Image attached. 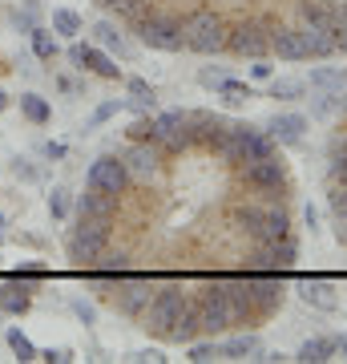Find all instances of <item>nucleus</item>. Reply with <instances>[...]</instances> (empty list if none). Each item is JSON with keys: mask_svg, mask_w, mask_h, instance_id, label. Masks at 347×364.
Listing matches in <instances>:
<instances>
[{"mask_svg": "<svg viewBox=\"0 0 347 364\" xmlns=\"http://www.w3.org/2000/svg\"><path fill=\"white\" fill-rule=\"evenodd\" d=\"M226 299H231V308H234V324H246L250 316H258L255 312V296H250V279H226Z\"/></svg>", "mask_w": 347, "mask_h": 364, "instance_id": "obj_17", "label": "nucleus"}, {"mask_svg": "<svg viewBox=\"0 0 347 364\" xmlns=\"http://www.w3.org/2000/svg\"><path fill=\"white\" fill-rule=\"evenodd\" d=\"M45 158H65V146L49 142V146H45Z\"/></svg>", "mask_w": 347, "mask_h": 364, "instance_id": "obj_50", "label": "nucleus"}, {"mask_svg": "<svg viewBox=\"0 0 347 364\" xmlns=\"http://www.w3.org/2000/svg\"><path fill=\"white\" fill-rule=\"evenodd\" d=\"M21 114H25L33 126H45V122L53 117V109H49V102H45V97H37V93H25V97H21Z\"/></svg>", "mask_w": 347, "mask_h": 364, "instance_id": "obj_30", "label": "nucleus"}, {"mask_svg": "<svg viewBox=\"0 0 347 364\" xmlns=\"http://www.w3.org/2000/svg\"><path fill=\"white\" fill-rule=\"evenodd\" d=\"M117 210V195H105L97 186H89L85 195H77V215L81 219H114Z\"/></svg>", "mask_w": 347, "mask_h": 364, "instance_id": "obj_16", "label": "nucleus"}, {"mask_svg": "<svg viewBox=\"0 0 347 364\" xmlns=\"http://www.w3.org/2000/svg\"><path fill=\"white\" fill-rule=\"evenodd\" d=\"M219 97H222L226 105H243V102H250L255 93H250V85H246V81H231V77H226V81L219 85Z\"/></svg>", "mask_w": 347, "mask_h": 364, "instance_id": "obj_33", "label": "nucleus"}, {"mask_svg": "<svg viewBox=\"0 0 347 364\" xmlns=\"http://www.w3.org/2000/svg\"><path fill=\"white\" fill-rule=\"evenodd\" d=\"M335 49H343V53H347V21L335 28Z\"/></svg>", "mask_w": 347, "mask_h": 364, "instance_id": "obj_48", "label": "nucleus"}, {"mask_svg": "<svg viewBox=\"0 0 347 364\" xmlns=\"http://www.w3.org/2000/svg\"><path fill=\"white\" fill-rule=\"evenodd\" d=\"M327 207H331L335 219H347V186L343 182H331V195H327Z\"/></svg>", "mask_w": 347, "mask_h": 364, "instance_id": "obj_38", "label": "nucleus"}, {"mask_svg": "<svg viewBox=\"0 0 347 364\" xmlns=\"http://www.w3.org/2000/svg\"><path fill=\"white\" fill-rule=\"evenodd\" d=\"M105 243H109V219H81L65 239V251L77 267H93L101 259Z\"/></svg>", "mask_w": 347, "mask_h": 364, "instance_id": "obj_1", "label": "nucleus"}, {"mask_svg": "<svg viewBox=\"0 0 347 364\" xmlns=\"http://www.w3.org/2000/svg\"><path fill=\"white\" fill-rule=\"evenodd\" d=\"M4 105H9V97H4V90H0V114H4Z\"/></svg>", "mask_w": 347, "mask_h": 364, "instance_id": "obj_53", "label": "nucleus"}, {"mask_svg": "<svg viewBox=\"0 0 347 364\" xmlns=\"http://www.w3.org/2000/svg\"><path fill=\"white\" fill-rule=\"evenodd\" d=\"M331 182L347 186V154H331Z\"/></svg>", "mask_w": 347, "mask_h": 364, "instance_id": "obj_41", "label": "nucleus"}, {"mask_svg": "<svg viewBox=\"0 0 347 364\" xmlns=\"http://www.w3.org/2000/svg\"><path fill=\"white\" fill-rule=\"evenodd\" d=\"M81 69H89V73H97V77H105V81H117V77H121V69L114 65V57H109L105 49H93V45H85Z\"/></svg>", "mask_w": 347, "mask_h": 364, "instance_id": "obj_21", "label": "nucleus"}, {"mask_svg": "<svg viewBox=\"0 0 347 364\" xmlns=\"http://www.w3.org/2000/svg\"><path fill=\"white\" fill-rule=\"evenodd\" d=\"M190 126H198V138L210 146H219L226 134H231V126L222 122V117H210V114H190Z\"/></svg>", "mask_w": 347, "mask_h": 364, "instance_id": "obj_24", "label": "nucleus"}, {"mask_svg": "<svg viewBox=\"0 0 347 364\" xmlns=\"http://www.w3.org/2000/svg\"><path fill=\"white\" fill-rule=\"evenodd\" d=\"M299 259V247L291 243V235H283V239H275V243H263V247L250 255V267H258V272H291Z\"/></svg>", "mask_w": 347, "mask_h": 364, "instance_id": "obj_6", "label": "nucleus"}, {"mask_svg": "<svg viewBox=\"0 0 347 364\" xmlns=\"http://www.w3.org/2000/svg\"><path fill=\"white\" fill-rule=\"evenodd\" d=\"M299 16H303V25L323 28L335 37V28L347 21V4H339V0H299Z\"/></svg>", "mask_w": 347, "mask_h": 364, "instance_id": "obj_7", "label": "nucleus"}, {"mask_svg": "<svg viewBox=\"0 0 347 364\" xmlns=\"http://www.w3.org/2000/svg\"><path fill=\"white\" fill-rule=\"evenodd\" d=\"M307 93V81L299 77H275L270 81V97H279V102H299Z\"/></svg>", "mask_w": 347, "mask_h": 364, "instance_id": "obj_29", "label": "nucleus"}, {"mask_svg": "<svg viewBox=\"0 0 347 364\" xmlns=\"http://www.w3.org/2000/svg\"><path fill=\"white\" fill-rule=\"evenodd\" d=\"M73 312H77L85 324H93V316H97V312H93V304H85V299H77V304H73Z\"/></svg>", "mask_w": 347, "mask_h": 364, "instance_id": "obj_47", "label": "nucleus"}, {"mask_svg": "<svg viewBox=\"0 0 347 364\" xmlns=\"http://www.w3.org/2000/svg\"><path fill=\"white\" fill-rule=\"evenodd\" d=\"M283 235H291V219H287V210L279 207H267V215H263V227H258V243H275V239H283Z\"/></svg>", "mask_w": 347, "mask_h": 364, "instance_id": "obj_20", "label": "nucleus"}, {"mask_svg": "<svg viewBox=\"0 0 347 364\" xmlns=\"http://www.w3.org/2000/svg\"><path fill=\"white\" fill-rule=\"evenodd\" d=\"M129 93H133V97H129V105H133L138 114H150V109L158 105L154 90H150V85H145L142 77H129Z\"/></svg>", "mask_w": 347, "mask_h": 364, "instance_id": "obj_31", "label": "nucleus"}, {"mask_svg": "<svg viewBox=\"0 0 347 364\" xmlns=\"http://www.w3.org/2000/svg\"><path fill=\"white\" fill-rule=\"evenodd\" d=\"M114 114H117V102H105V105H101V109H97V114H93V117H89V126H101L105 117H114Z\"/></svg>", "mask_w": 347, "mask_h": 364, "instance_id": "obj_45", "label": "nucleus"}, {"mask_svg": "<svg viewBox=\"0 0 347 364\" xmlns=\"http://www.w3.org/2000/svg\"><path fill=\"white\" fill-rule=\"evenodd\" d=\"M270 53H279L283 61H307L303 28H270Z\"/></svg>", "mask_w": 347, "mask_h": 364, "instance_id": "obj_14", "label": "nucleus"}, {"mask_svg": "<svg viewBox=\"0 0 347 364\" xmlns=\"http://www.w3.org/2000/svg\"><path fill=\"white\" fill-rule=\"evenodd\" d=\"M250 296H255V312L258 316H270L279 304H283V279L279 272H263L250 279Z\"/></svg>", "mask_w": 347, "mask_h": 364, "instance_id": "obj_12", "label": "nucleus"}, {"mask_svg": "<svg viewBox=\"0 0 347 364\" xmlns=\"http://www.w3.org/2000/svg\"><path fill=\"white\" fill-rule=\"evenodd\" d=\"M226 33L231 28L222 25V16L210 13V9L186 16V49H194V53H206V57L210 53H222L226 49Z\"/></svg>", "mask_w": 347, "mask_h": 364, "instance_id": "obj_3", "label": "nucleus"}, {"mask_svg": "<svg viewBox=\"0 0 347 364\" xmlns=\"http://www.w3.org/2000/svg\"><path fill=\"white\" fill-rule=\"evenodd\" d=\"M126 182H129V170L121 158H97L89 166V174H85V186H97V191H105V195H121L126 191Z\"/></svg>", "mask_w": 347, "mask_h": 364, "instance_id": "obj_10", "label": "nucleus"}, {"mask_svg": "<svg viewBox=\"0 0 347 364\" xmlns=\"http://www.w3.org/2000/svg\"><path fill=\"white\" fill-rule=\"evenodd\" d=\"M28 37H33V53H37L40 61H53L57 57V41H53L49 28H28Z\"/></svg>", "mask_w": 347, "mask_h": 364, "instance_id": "obj_36", "label": "nucleus"}, {"mask_svg": "<svg viewBox=\"0 0 347 364\" xmlns=\"http://www.w3.org/2000/svg\"><path fill=\"white\" fill-rule=\"evenodd\" d=\"M101 4H105V0H101Z\"/></svg>", "mask_w": 347, "mask_h": 364, "instance_id": "obj_55", "label": "nucleus"}, {"mask_svg": "<svg viewBox=\"0 0 347 364\" xmlns=\"http://www.w3.org/2000/svg\"><path fill=\"white\" fill-rule=\"evenodd\" d=\"M250 73H255L258 81H270V65H250Z\"/></svg>", "mask_w": 347, "mask_h": 364, "instance_id": "obj_51", "label": "nucleus"}, {"mask_svg": "<svg viewBox=\"0 0 347 364\" xmlns=\"http://www.w3.org/2000/svg\"><path fill=\"white\" fill-rule=\"evenodd\" d=\"M53 33H61V37H77L81 33V16L73 9H57L53 13Z\"/></svg>", "mask_w": 347, "mask_h": 364, "instance_id": "obj_35", "label": "nucleus"}, {"mask_svg": "<svg viewBox=\"0 0 347 364\" xmlns=\"http://www.w3.org/2000/svg\"><path fill=\"white\" fill-rule=\"evenodd\" d=\"M129 360H133V364H166V356H162V352H154V348H142V352H133Z\"/></svg>", "mask_w": 347, "mask_h": 364, "instance_id": "obj_43", "label": "nucleus"}, {"mask_svg": "<svg viewBox=\"0 0 347 364\" xmlns=\"http://www.w3.org/2000/svg\"><path fill=\"white\" fill-rule=\"evenodd\" d=\"M190 360H194V364L222 360V348H219V344H190Z\"/></svg>", "mask_w": 347, "mask_h": 364, "instance_id": "obj_39", "label": "nucleus"}, {"mask_svg": "<svg viewBox=\"0 0 347 364\" xmlns=\"http://www.w3.org/2000/svg\"><path fill=\"white\" fill-rule=\"evenodd\" d=\"M263 215H267V207H238L231 215V223L238 227V231L246 235H258V227H263Z\"/></svg>", "mask_w": 347, "mask_h": 364, "instance_id": "obj_32", "label": "nucleus"}, {"mask_svg": "<svg viewBox=\"0 0 347 364\" xmlns=\"http://www.w3.org/2000/svg\"><path fill=\"white\" fill-rule=\"evenodd\" d=\"M343 4H347V0H343Z\"/></svg>", "mask_w": 347, "mask_h": 364, "instance_id": "obj_54", "label": "nucleus"}, {"mask_svg": "<svg viewBox=\"0 0 347 364\" xmlns=\"http://www.w3.org/2000/svg\"><path fill=\"white\" fill-rule=\"evenodd\" d=\"M93 37H97V45H101V49L117 53V57H129V41L117 33L114 21H97V25H93Z\"/></svg>", "mask_w": 347, "mask_h": 364, "instance_id": "obj_23", "label": "nucleus"}, {"mask_svg": "<svg viewBox=\"0 0 347 364\" xmlns=\"http://www.w3.org/2000/svg\"><path fill=\"white\" fill-rule=\"evenodd\" d=\"M9 348L16 352V360H21V364L37 360V348H33V340H28L21 328H9Z\"/></svg>", "mask_w": 347, "mask_h": 364, "instance_id": "obj_37", "label": "nucleus"}, {"mask_svg": "<svg viewBox=\"0 0 347 364\" xmlns=\"http://www.w3.org/2000/svg\"><path fill=\"white\" fill-rule=\"evenodd\" d=\"M311 85H315V90H343L347 69H315V73H311Z\"/></svg>", "mask_w": 347, "mask_h": 364, "instance_id": "obj_34", "label": "nucleus"}, {"mask_svg": "<svg viewBox=\"0 0 347 364\" xmlns=\"http://www.w3.org/2000/svg\"><path fill=\"white\" fill-rule=\"evenodd\" d=\"M335 239L347 247V219H335Z\"/></svg>", "mask_w": 347, "mask_h": 364, "instance_id": "obj_49", "label": "nucleus"}, {"mask_svg": "<svg viewBox=\"0 0 347 364\" xmlns=\"http://www.w3.org/2000/svg\"><path fill=\"white\" fill-rule=\"evenodd\" d=\"M226 49L238 57H263V53H270V28H263L258 21H246V25L226 33Z\"/></svg>", "mask_w": 347, "mask_h": 364, "instance_id": "obj_9", "label": "nucleus"}, {"mask_svg": "<svg viewBox=\"0 0 347 364\" xmlns=\"http://www.w3.org/2000/svg\"><path fill=\"white\" fill-rule=\"evenodd\" d=\"M121 162H126L129 178L150 182V178H158V170H162V150H158V142H133Z\"/></svg>", "mask_w": 347, "mask_h": 364, "instance_id": "obj_11", "label": "nucleus"}, {"mask_svg": "<svg viewBox=\"0 0 347 364\" xmlns=\"http://www.w3.org/2000/svg\"><path fill=\"white\" fill-rule=\"evenodd\" d=\"M186 304H190V296H186V291H182L178 284L158 287V291H154V299H150V308L142 312L145 328H150V332H162V336H166V332H170V324L178 320V312L186 308Z\"/></svg>", "mask_w": 347, "mask_h": 364, "instance_id": "obj_5", "label": "nucleus"}, {"mask_svg": "<svg viewBox=\"0 0 347 364\" xmlns=\"http://www.w3.org/2000/svg\"><path fill=\"white\" fill-rule=\"evenodd\" d=\"M335 352H343V360H347V336H335Z\"/></svg>", "mask_w": 347, "mask_h": 364, "instance_id": "obj_52", "label": "nucleus"}, {"mask_svg": "<svg viewBox=\"0 0 347 364\" xmlns=\"http://www.w3.org/2000/svg\"><path fill=\"white\" fill-rule=\"evenodd\" d=\"M154 134H158L154 122H133V126H129V138H133V142H154Z\"/></svg>", "mask_w": 347, "mask_h": 364, "instance_id": "obj_40", "label": "nucleus"}, {"mask_svg": "<svg viewBox=\"0 0 347 364\" xmlns=\"http://www.w3.org/2000/svg\"><path fill=\"white\" fill-rule=\"evenodd\" d=\"M198 336H202V320H198V308H194V299H190V304L178 312V320L170 324L166 340H174V344H194Z\"/></svg>", "mask_w": 347, "mask_h": 364, "instance_id": "obj_18", "label": "nucleus"}, {"mask_svg": "<svg viewBox=\"0 0 347 364\" xmlns=\"http://www.w3.org/2000/svg\"><path fill=\"white\" fill-rule=\"evenodd\" d=\"M303 41H307V57H327V53H335V37L323 33V28L303 25Z\"/></svg>", "mask_w": 347, "mask_h": 364, "instance_id": "obj_27", "label": "nucleus"}, {"mask_svg": "<svg viewBox=\"0 0 347 364\" xmlns=\"http://www.w3.org/2000/svg\"><path fill=\"white\" fill-rule=\"evenodd\" d=\"M105 4H109L121 21H129V25H142L145 16H150V0H105Z\"/></svg>", "mask_w": 347, "mask_h": 364, "instance_id": "obj_26", "label": "nucleus"}, {"mask_svg": "<svg viewBox=\"0 0 347 364\" xmlns=\"http://www.w3.org/2000/svg\"><path fill=\"white\" fill-rule=\"evenodd\" d=\"M243 178H246V186H255V191H263V195H275V191H283L287 166L275 154H270V158H255V162H246V166H243Z\"/></svg>", "mask_w": 347, "mask_h": 364, "instance_id": "obj_8", "label": "nucleus"}, {"mask_svg": "<svg viewBox=\"0 0 347 364\" xmlns=\"http://www.w3.org/2000/svg\"><path fill=\"white\" fill-rule=\"evenodd\" d=\"M303 130H307V117H303V114H279L267 126V134H270V142H275V146L303 142Z\"/></svg>", "mask_w": 347, "mask_h": 364, "instance_id": "obj_15", "label": "nucleus"}, {"mask_svg": "<svg viewBox=\"0 0 347 364\" xmlns=\"http://www.w3.org/2000/svg\"><path fill=\"white\" fill-rule=\"evenodd\" d=\"M150 299H154V284L150 279H129V284L117 287V308L126 316H142L150 308Z\"/></svg>", "mask_w": 347, "mask_h": 364, "instance_id": "obj_13", "label": "nucleus"}, {"mask_svg": "<svg viewBox=\"0 0 347 364\" xmlns=\"http://www.w3.org/2000/svg\"><path fill=\"white\" fill-rule=\"evenodd\" d=\"M65 210H69L65 191H53V195H49V215H53V219H65Z\"/></svg>", "mask_w": 347, "mask_h": 364, "instance_id": "obj_42", "label": "nucleus"}, {"mask_svg": "<svg viewBox=\"0 0 347 364\" xmlns=\"http://www.w3.org/2000/svg\"><path fill=\"white\" fill-rule=\"evenodd\" d=\"M198 81H202V85H214V90H219L222 81H226V73H219V69H202V77H198Z\"/></svg>", "mask_w": 347, "mask_h": 364, "instance_id": "obj_46", "label": "nucleus"}, {"mask_svg": "<svg viewBox=\"0 0 347 364\" xmlns=\"http://www.w3.org/2000/svg\"><path fill=\"white\" fill-rule=\"evenodd\" d=\"M299 299L311 304V308H319V312H335V308H339L335 287L323 284V279H303V284H299Z\"/></svg>", "mask_w": 347, "mask_h": 364, "instance_id": "obj_19", "label": "nucleus"}, {"mask_svg": "<svg viewBox=\"0 0 347 364\" xmlns=\"http://www.w3.org/2000/svg\"><path fill=\"white\" fill-rule=\"evenodd\" d=\"M219 348H222V360H246V356H258L263 344H258L255 332H243V336H231L226 344H219Z\"/></svg>", "mask_w": 347, "mask_h": 364, "instance_id": "obj_22", "label": "nucleus"}, {"mask_svg": "<svg viewBox=\"0 0 347 364\" xmlns=\"http://www.w3.org/2000/svg\"><path fill=\"white\" fill-rule=\"evenodd\" d=\"M40 356H45L49 364H69V360H73V352H69V348H49V352H40Z\"/></svg>", "mask_w": 347, "mask_h": 364, "instance_id": "obj_44", "label": "nucleus"}, {"mask_svg": "<svg viewBox=\"0 0 347 364\" xmlns=\"http://www.w3.org/2000/svg\"><path fill=\"white\" fill-rule=\"evenodd\" d=\"M28 304H33V299H28V287L25 284H21V287H0V308H4V312L25 316Z\"/></svg>", "mask_w": 347, "mask_h": 364, "instance_id": "obj_28", "label": "nucleus"}, {"mask_svg": "<svg viewBox=\"0 0 347 364\" xmlns=\"http://www.w3.org/2000/svg\"><path fill=\"white\" fill-rule=\"evenodd\" d=\"M138 37H142V45H150V49L182 53L186 49V21H182V16H170V13H150L142 25H138Z\"/></svg>", "mask_w": 347, "mask_h": 364, "instance_id": "obj_2", "label": "nucleus"}, {"mask_svg": "<svg viewBox=\"0 0 347 364\" xmlns=\"http://www.w3.org/2000/svg\"><path fill=\"white\" fill-rule=\"evenodd\" d=\"M331 356H335V336H315V340H307V344L299 348L295 360H303V364H323V360H331Z\"/></svg>", "mask_w": 347, "mask_h": 364, "instance_id": "obj_25", "label": "nucleus"}, {"mask_svg": "<svg viewBox=\"0 0 347 364\" xmlns=\"http://www.w3.org/2000/svg\"><path fill=\"white\" fill-rule=\"evenodd\" d=\"M194 308H198V320H202L206 336H219V332H226V328L234 324V308H231L222 284H206L202 291H198V299H194Z\"/></svg>", "mask_w": 347, "mask_h": 364, "instance_id": "obj_4", "label": "nucleus"}]
</instances>
